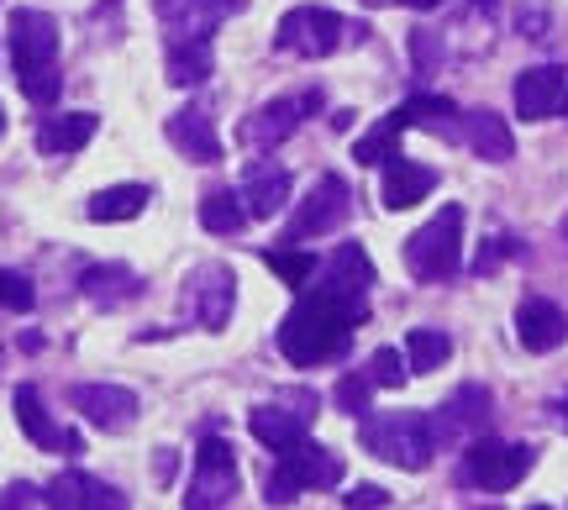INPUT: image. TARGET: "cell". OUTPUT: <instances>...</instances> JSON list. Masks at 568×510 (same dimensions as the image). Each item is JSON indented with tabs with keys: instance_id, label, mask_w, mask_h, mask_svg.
Returning <instances> with one entry per match:
<instances>
[{
	"instance_id": "cell-3",
	"label": "cell",
	"mask_w": 568,
	"mask_h": 510,
	"mask_svg": "<svg viewBox=\"0 0 568 510\" xmlns=\"http://www.w3.org/2000/svg\"><path fill=\"white\" fill-rule=\"evenodd\" d=\"M358 442L374 458H385V463H395V469H406V473H422L432 463V448H437L432 421H426L422 410H389V416L368 410V421L358 427Z\"/></svg>"
},
{
	"instance_id": "cell-4",
	"label": "cell",
	"mask_w": 568,
	"mask_h": 510,
	"mask_svg": "<svg viewBox=\"0 0 568 510\" xmlns=\"http://www.w3.org/2000/svg\"><path fill=\"white\" fill-rule=\"evenodd\" d=\"M464 264V205H443L422 232L406 237V268L426 285L437 279H453Z\"/></svg>"
},
{
	"instance_id": "cell-25",
	"label": "cell",
	"mask_w": 568,
	"mask_h": 510,
	"mask_svg": "<svg viewBox=\"0 0 568 510\" xmlns=\"http://www.w3.org/2000/svg\"><path fill=\"white\" fill-rule=\"evenodd\" d=\"M101 116L95 111H69V116H48L38 126V147L42 153H80L90 137H95Z\"/></svg>"
},
{
	"instance_id": "cell-9",
	"label": "cell",
	"mask_w": 568,
	"mask_h": 510,
	"mask_svg": "<svg viewBox=\"0 0 568 510\" xmlns=\"http://www.w3.org/2000/svg\"><path fill=\"white\" fill-rule=\"evenodd\" d=\"M531 463H537V452L527 442H474L464 458V479L485 494H506L527 479Z\"/></svg>"
},
{
	"instance_id": "cell-19",
	"label": "cell",
	"mask_w": 568,
	"mask_h": 510,
	"mask_svg": "<svg viewBox=\"0 0 568 510\" xmlns=\"http://www.w3.org/2000/svg\"><path fill=\"white\" fill-rule=\"evenodd\" d=\"M280 463L290 469V479H295L301 490H337V484H343V458L332 448H322V442H311V437H305L301 448L280 452Z\"/></svg>"
},
{
	"instance_id": "cell-15",
	"label": "cell",
	"mask_w": 568,
	"mask_h": 510,
	"mask_svg": "<svg viewBox=\"0 0 568 510\" xmlns=\"http://www.w3.org/2000/svg\"><path fill=\"white\" fill-rule=\"evenodd\" d=\"M42 510H126V494L90 479V473H59L48 490H42Z\"/></svg>"
},
{
	"instance_id": "cell-17",
	"label": "cell",
	"mask_w": 568,
	"mask_h": 510,
	"mask_svg": "<svg viewBox=\"0 0 568 510\" xmlns=\"http://www.w3.org/2000/svg\"><path fill=\"white\" fill-rule=\"evenodd\" d=\"M163 137L180 147L190 164H222V137H216L211 116H205V111H195V105L174 111V116L163 122Z\"/></svg>"
},
{
	"instance_id": "cell-22",
	"label": "cell",
	"mask_w": 568,
	"mask_h": 510,
	"mask_svg": "<svg viewBox=\"0 0 568 510\" xmlns=\"http://www.w3.org/2000/svg\"><path fill=\"white\" fill-rule=\"evenodd\" d=\"M80 289H84V300H90V306L116 310V306H126V300H138L142 279L126 264H90L80 274Z\"/></svg>"
},
{
	"instance_id": "cell-45",
	"label": "cell",
	"mask_w": 568,
	"mask_h": 510,
	"mask_svg": "<svg viewBox=\"0 0 568 510\" xmlns=\"http://www.w3.org/2000/svg\"><path fill=\"white\" fill-rule=\"evenodd\" d=\"M0 132H6V105H0Z\"/></svg>"
},
{
	"instance_id": "cell-10",
	"label": "cell",
	"mask_w": 568,
	"mask_h": 510,
	"mask_svg": "<svg viewBox=\"0 0 568 510\" xmlns=\"http://www.w3.org/2000/svg\"><path fill=\"white\" fill-rule=\"evenodd\" d=\"M11 63H17V80H32V74H48L59 69V21L48 11H32L21 6L11 11Z\"/></svg>"
},
{
	"instance_id": "cell-40",
	"label": "cell",
	"mask_w": 568,
	"mask_h": 510,
	"mask_svg": "<svg viewBox=\"0 0 568 510\" xmlns=\"http://www.w3.org/2000/svg\"><path fill=\"white\" fill-rule=\"evenodd\" d=\"M38 500H42V490H32V484H6L0 490V510H38Z\"/></svg>"
},
{
	"instance_id": "cell-36",
	"label": "cell",
	"mask_w": 568,
	"mask_h": 510,
	"mask_svg": "<svg viewBox=\"0 0 568 510\" xmlns=\"http://www.w3.org/2000/svg\"><path fill=\"white\" fill-rule=\"evenodd\" d=\"M32 300H38L32 279L17 268H0V310H32Z\"/></svg>"
},
{
	"instance_id": "cell-26",
	"label": "cell",
	"mask_w": 568,
	"mask_h": 510,
	"mask_svg": "<svg viewBox=\"0 0 568 510\" xmlns=\"http://www.w3.org/2000/svg\"><path fill=\"white\" fill-rule=\"evenodd\" d=\"M211 69H216V59H211V42H169V59H163L169 84L190 90V84L211 80Z\"/></svg>"
},
{
	"instance_id": "cell-37",
	"label": "cell",
	"mask_w": 568,
	"mask_h": 510,
	"mask_svg": "<svg viewBox=\"0 0 568 510\" xmlns=\"http://www.w3.org/2000/svg\"><path fill=\"white\" fill-rule=\"evenodd\" d=\"M548 27H552V11L542 0H527V6L516 11V32H521V38H531V42L548 38Z\"/></svg>"
},
{
	"instance_id": "cell-11",
	"label": "cell",
	"mask_w": 568,
	"mask_h": 510,
	"mask_svg": "<svg viewBox=\"0 0 568 510\" xmlns=\"http://www.w3.org/2000/svg\"><path fill=\"white\" fill-rule=\"evenodd\" d=\"M232 306H237V279L226 264H205L190 274L184 285V316L201 332H222L232 322Z\"/></svg>"
},
{
	"instance_id": "cell-16",
	"label": "cell",
	"mask_w": 568,
	"mask_h": 510,
	"mask_svg": "<svg viewBox=\"0 0 568 510\" xmlns=\"http://www.w3.org/2000/svg\"><path fill=\"white\" fill-rule=\"evenodd\" d=\"M516 337L527 353H552V347H564L568 337V316L552 306L548 295H527L521 306H516Z\"/></svg>"
},
{
	"instance_id": "cell-5",
	"label": "cell",
	"mask_w": 568,
	"mask_h": 510,
	"mask_svg": "<svg viewBox=\"0 0 568 510\" xmlns=\"http://www.w3.org/2000/svg\"><path fill=\"white\" fill-rule=\"evenodd\" d=\"M243 490V469H237V452L226 437H201V458H195V479L184 494V510H226Z\"/></svg>"
},
{
	"instance_id": "cell-18",
	"label": "cell",
	"mask_w": 568,
	"mask_h": 510,
	"mask_svg": "<svg viewBox=\"0 0 568 510\" xmlns=\"http://www.w3.org/2000/svg\"><path fill=\"white\" fill-rule=\"evenodd\" d=\"M11 406H17V427L27 431V437H32L42 452H80V448H84L80 431L53 427V416H48V406H42V395H38L32 385H21Z\"/></svg>"
},
{
	"instance_id": "cell-39",
	"label": "cell",
	"mask_w": 568,
	"mask_h": 510,
	"mask_svg": "<svg viewBox=\"0 0 568 510\" xmlns=\"http://www.w3.org/2000/svg\"><path fill=\"white\" fill-rule=\"evenodd\" d=\"M410 59H416L422 74H432V69L443 63V42H437V32H410Z\"/></svg>"
},
{
	"instance_id": "cell-43",
	"label": "cell",
	"mask_w": 568,
	"mask_h": 510,
	"mask_svg": "<svg viewBox=\"0 0 568 510\" xmlns=\"http://www.w3.org/2000/svg\"><path fill=\"white\" fill-rule=\"evenodd\" d=\"M347 506L353 510H379V506H389V494L379 490V484H358V490L347 494Z\"/></svg>"
},
{
	"instance_id": "cell-7",
	"label": "cell",
	"mask_w": 568,
	"mask_h": 510,
	"mask_svg": "<svg viewBox=\"0 0 568 510\" xmlns=\"http://www.w3.org/2000/svg\"><path fill=\"white\" fill-rule=\"evenodd\" d=\"M347 211H353V190H347L343 174H322V180L311 184V195L295 205V216L284 226V247L295 243H311V237H326V232H337L347 222Z\"/></svg>"
},
{
	"instance_id": "cell-13",
	"label": "cell",
	"mask_w": 568,
	"mask_h": 510,
	"mask_svg": "<svg viewBox=\"0 0 568 510\" xmlns=\"http://www.w3.org/2000/svg\"><path fill=\"white\" fill-rule=\"evenodd\" d=\"M568 111V69L564 63H537L516 80V116L521 122H548Z\"/></svg>"
},
{
	"instance_id": "cell-6",
	"label": "cell",
	"mask_w": 568,
	"mask_h": 510,
	"mask_svg": "<svg viewBox=\"0 0 568 510\" xmlns=\"http://www.w3.org/2000/svg\"><path fill=\"white\" fill-rule=\"evenodd\" d=\"M358 27H347L337 11H326V6H295V11H284L280 17V32H274V48L280 53H295V59H326V53H337L343 38H353Z\"/></svg>"
},
{
	"instance_id": "cell-23",
	"label": "cell",
	"mask_w": 568,
	"mask_h": 510,
	"mask_svg": "<svg viewBox=\"0 0 568 510\" xmlns=\"http://www.w3.org/2000/svg\"><path fill=\"white\" fill-rule=\"evenodd\" d=\"M464 137H468V147H474L485 164H510V159H516L510 122H506V116H495V111H468V116H464Z\"/></svg>"
},
{
	"instance_id": "cell-30",
	"label": "cell",
	"mask_w": 568,
	"mask_h": 510,
	"mask_svg": "<svg viewBox=\"0 0 568 510\" xmlns=\"http://www.w3.org/2000/svg\"><path fill=\"white\" fill-rule=\"evenodd\" d=\"M264 264L284 279V289H305L311 279H316V268H322V258H316V253H301V247L274 243V247H264Z\"/></svg>"
},
{
	"instance_id": "cell-32",
	"label": "cell",
	"mask_w": 568,
	"mask_h": 510,
	"mask_svg": "<svg viewBox=\"0 0 568 510\" xmlns=\"http://www.w3.org/2000/svg\"><path fill=\"white\" fill-rule=\"evenodd\" d=\"M395 143H400V122L385 116V122L368 126V137L353 143V159H358V164H389V159H395Z\"/></svg>"
},
{
	"instance_id": "cell-12",
	"label": "cell",
	"mask_w": 568,
	"mask_h": 510,
	"mask_svg": "<svg viewBox=\"0 0 568 510\" xmlns=\"http://www.w3.org/2000/svg\"><path fill=\"white\" fill-rule=\"evenodd\" d=\"M243 0H153L169 42H205Z\"/></svg>"
},
{
	"instance_id": "cell-42",
	"label": "cell",
	"mask_w": 568,
	"mask_h": 510,
	"mask_svg": "<svg viewBox=\"0 0 568 510\" xmlns=\"http://www.w3.org/2000/svg\"><path fill=\"white\" fill-rule=\"evenodd\" d=\"M174 473H180V452L159 448V452H153V484H159V490H163V484H174Z\"/></svg>"
},
{
	"instance_id": "cell-47",
	"label": "cell",
	"mask_w": 568,
	"mask_h": 510,
	"mask_svg": "<svg viewBox=\"0 0 568 510\" xmlns=\"http://www.w3.org/2000/svg\"><path fill=\"white\" fill-rule=\"evenodd\" d=\"M364 6H389V0H364Z\"/></svg>"
},
{
	"instance_id": "cell-1",
	"label": "cell",
	"mask_w": 568,
	"mask_h": 510,
	"mask_svg": "<svg viewBox=\"0 0 568 510\" xmlns=\"http://www.w3.org/2000/svg\"><path fill=\"white\" fill-rule=\"evenodd\" d=\"M368 289H374V264L358 243H343L332 247V258L316 268V285H305L301 295L326 306L332 316H343L347 327H358L368 316Z\"/></svg>"
},
{
	"instance_id": "cell-14",
	"label": "cell",
	"mask_w": 568,
	"mask_h": 510,
	"mask_svg": "<svg viewBox=\"0 0 568 510\" xmlns=\"http://www.w3.org/2000/svg\"><path fill=\"white\" fill-rule=\"evenodd\" d=\"M69 400H74V410H80L90 427H101V431H126L138 421V395L122 385H74Z\"/></svg>"
},
{
	"instance_id": "cell-24",
	"label": "cell",
	"mask_w": 568,
	"mask_h": 510,
	"mask_svg": "<svg viewBox=\"0 0 568 510\" xmlns=\"http://www.w3.org/2000/svg\"><path fill=\"white\" fill-rule=\"evenodd\" d=\"M305 421H311V416H295V410H284V406H258L247 416V431H253L268 452H290L305 442Z\"/></svg>"
},
{
	"instance_id": "cell-33",
	"label": "cell",
	"mask_w": 568,
	"mask_h": 510,
	"mask_svg": "<svg viewBox=\"0 0 568 510\" xmlns=\"http://www.w3.org/2000/svg\"><path fill=\"white\" fill-rule=\"evenodd\" d=\"M489 416H495V410H489V395L479 385H464L453 400H447V421H453V431L458 427H485Z\"/></svg>"
},
{
	"instance_id": "cell-44",
	"label": "cell",
	"mask_w": 568,
	"mask_h": 510,
	"mask_svg": "<svg viewBox=\"0 0 568 510\" xmlns=\"http://www.w3.org/2000/svg\"><path fill=\"white\" fill-rule=\"evenodd\" d=\"M400 6H410V11H437L443 0H400Z\"/></svg>"
},
{
	"instance_id": "cell-41",
	"label": "cell",
	"mask_w": 568,
	"mask_h": 510,
	"mask_svg": "<svg viewBox=\"0 0 568 510\" xmlns=\"http://www.w3.org/2000/svg\"><path fill=\"white\" fill-rule=\"evenodd\" d=\"M510 253H516V243H510V237H489L485 253L474 258V268H479V274H489V268H500V264H506Z\"/></svg>"
},
{
	"instance_id": "cell-38",
	"label": "cell",
	"mask_w": 568,
	"mask_h": 510,
	"mask_svg": "<svg viewBox=\"0 0 568 510\" xmlns=\"http://www.w3.org/2000/svg\"><path fill=\"white\" fill-rule=\"evenodd\" d=\"M295 494H305V490L290 479V469H284V463H274V469H268V479H264V500H268V506H290Z\"/></svg>"
},
{
	"instance_id": "cell-35",
	"label": "cell",
	"mask_w": 568,
	"mask_h": 510,
	"mask_svg": "<svg viewBox=\"0 0 568 510\" xmlns=\"http://www.w3.org/2000/svg\"><path fill=\"white\" fill-rule=\"evenodd\" d=\"M406 358H400V353H395V347H379V353H374V358H368V379H374V385L379 389H400L406 385Z\"/></svg>"
},
{
	"instance_id": "cell-49",
	"label": "cell",
	"mask_w": 568,
	"mask_h": 510,
	"mask_svg": "<svg viewBox=\"0 0 568 510\" xmlns=\"http://www.w3.org/2000/svg\"><path fill=\"white\" fill-rule=\"evenodd\" d=\"M531 510H548V506H531Z\"/></svg>"
},
{
	"instance_id": "cell-31",
	"label": "cell",
	"mask_w": 568,
	"mask_h": 510,
	"mask_svg": "<svg viewBox=\"0 0 568 510\" xmlns=\"http://www.w3.org/2000/svg\"><path fill=\"white\" fill-rule=\"evenodd\" d=\"M201 226L205 232H216V237L237 232V226H243V201H237L232 190H211V195L201 201Z\"/></svg>"
},
{
	"instance_id": "cell-28",
	"label": "cell",
	"mask_w": 568,
	"mask_h": 510,
	"mask_svg": "<svg viewBox=\"0 0 568 510\" xmlns=\"http://www.w3.org/2000/svg\"><path fill=\"white\" fill-rule=\"evenodd\" d=\"M389 116L400 122V132H406V126H432V132L453 137V126H447V122H458V105L447 101V95H410V101L395 105Z\"/></svg>"
},
{
	"instance_id": "cell-46",
	"label": "cell",
	"mask_w": 568,
	"mask_h": 510,
	"mask_svg": "<svg viewBox=\"0 0 568 510\" xmlns=\"http://www.w3.org/2000/svg\"><path fill=\"white\" fill-rule=\"evenodd\" d=\"M564 427H568V395H564Z\"/></svg>"
},
{
	"instance_id": "cell-21",
	"label": "cell",
	"mask_w": 568,
	"mask_h": 510,
	"mask_svg": "<svg viewBox=\"0 0 568 510\" xmlns=\"http://www.w3.org/2000/svg\"><path fill=\"white\" fill-rule=\"evenodd\" d=\"M243 205L253 222H268V216H280L284 205H290V169L280 164H253L243 174Z\"/></svg>"
},
{
	"instance_id": "cell-20",
	"label": "cell",
	"mask_w": 568,
	"mask_h": 510,
	"mask_svg": "<svg viewBox=\"0 0 568 510\" xmlns=\"http://www.w3.org/2000/svg\"><path fill=\"white\" fill-rule=\"evenodd\" d=\"M432 190H437V169L410 164V159H400V153H395V159L385 164L379 201H385V211H410V205H422Z\"/></svg>"
},
{
	"instance_id": "cell-8",
	"label": "cell",
	"mask_w": 568,
	"mask_h": 510,
	"mask_svg": "<svg viewBox=\"0 0 568 510\" xmlns=\"http://www.w3.org/2000/svg\"><path fill=\"white\" fill-rule=\"evenodd\" d=\"M322 90H295V95H280V101L258 105L253 116H243L237 122V143L253 147V153H268V147H280L295 126L305 122V116H316L322 111Z\"/></svg>"
},
{
	"instance_id": "cell-48",
	"label": "cell",
	"mask_w": 568,
	"mask_h": 510,
	"mask_svg": "<svg viewBox=\"0 0 568 510\" xmlns=\"http://www.w3.org/2000/svg\"><path fill=\"white\" fill-rule=\"evenodd\" d=\"M564 237H568V216H564Z\"/></svg>"
},
{
	"instance_id": "cell-27",
	"label": "cell",
	"mask_w": 568,
	"mask_h": 510,
	"mask_svg": "<svg viewBox=\"0 0 568 510\" xmlns=\"http://www.w3.org/2000/svg\"><path fill=\"white\" fill-rule=\"evenodd\" d=\"M142 205H148V184H111L101 195H90L84 216L90 222H132L142 216Z\"/></svg>"
},
{
	"instance_id": "cell-2",
	"label": "cell",
	"mask_w": 568,
	"mask_h": 510,
	"mask_svg": "<svg viewBox=\"0 0 568 510\" xmlns=\"http://www.w3.org/2000/svg\"><path fill=\"white\" fill-rule=\"evenodd\" d=\"M347 347H353V327H347L343 316H332L326 306L305 300V295L295 300V310L284 316V327H280V353L295 368L332 364V358H343Z\"/></svg>"
},
{
	"instance_id": "cell-34",
	"label": "cell",
	"mask_w": 568,
	"mask_h": 510,
	"mask_svg": "<svg viewBox=\"0 0 568 510\" xmlns=\"http://www.w3.org/2000/svg\"><path fill=\"white\" fill-rule=\"evenodd\" d=\"M374 379H368V368L364 374H343V379H337V395H332V400H337V406L347 410V416H368V400H374Z\"/></svg>"
},
{
	"instance_id": "cell-29",
	"label": "cell",
	"mask_w": 568,
	"mask_h": 510,
	"mask_svg": "<svg viewBox=\"0 0 568 510\" xmlns=\"http://www.w3.org/2000/svg\"><path fill=\"white\" fill-rule=\"evenodd\" d=\"M453 358V337L437 327H416L406 337V368L410 374H432V368H443Z\"/></svg>"
}]
</instances>
